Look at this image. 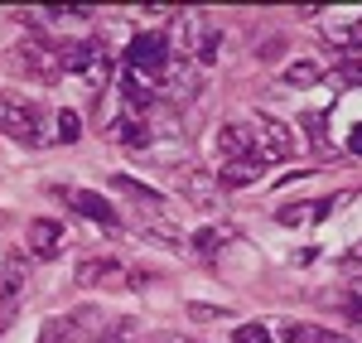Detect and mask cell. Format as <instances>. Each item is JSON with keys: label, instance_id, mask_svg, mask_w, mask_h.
Instances as JSON below:
<instances>
[{"label": "cell", "instance_id": "1", "mask_svg": "<svg viewBox=\"0 0 362 343\" xmlns=\"http://www.w3.org/2000/svg\"><path fill=\"white\" fill-rule=\"evenodd\" d=\"M169 49L184 58V63H194V68H213L218 63V49H223V29L213 25L208 15H184L179 29L169 34Z\"/></svg>", "mask_w": 362, "mask_h": 343}, {"label": "cell", "instance_id": "2", "mask_svg": "<svg viewBox=\"0 0 362 343\" xmlns=\"http://www.w3.org/2000/svg\"><path fill=\"white\" fill-rule=\"evenodd\" d=\"M0 136L34 150V145L49 141V116H44L39 102H29L20 92H0Z\"/></svg>", "mask_w": 362, "mask_h": 343}, {"label": "cell", "instance_id": "3", "mask_svg": "<svg viewBox=\"0 0 362 343\" xmlns=\"http://www.w3.org/2000/svg\"><path fill=\"white\" fill-rule=\"evenodd\" d=\"M126 68H131V78H150V83H165L169 73L179 68V58L169 49V34L165 29H145L131 39V49H126Z\"/></svg>", "mask_w": 362, "mask_h": 343}, {"label": "cell", "instance_id": "4", "mask_svg": "<svg viewBox=\"0 0 362 343\" xmlns=\"http://www.w3.org/2000/svg\"><path fill=\"white\" fill-rule=\"evenodd\" d=\"M218 150H223V165H242V170L261 174L271 160L261 155V145H256V131H251V121L242 126H223L218 131Z\"/></svg>", "mask_w": 362, "mask_h": 343}, {"label": "cell", "instance_id": "5", "mask_svg": "<svg viewBox=\"0 0 362 343\" xmlns=\"http://www.w3.org/2000/svg\"><path fill=\"white\" fill-rule=\"evenodd\" d=\"M251 131H256V145H261V155H266L271 165L295 155V136H290L285 121H276V116H251Z\"/></svg>", "mask_w": 362, "mask_h": 343}, {"label": "cell", "instance_id": "6", "mask_svg": "<svg viewBox=\"0 0 362 343\" xmlns=\"http://www.w3.org/2000/svg\"><path fill=\"white\" fill-rule=\"evenodd\" d=\"M58 68H68V73H78V78H92L97 68H107V49H102V39H73V44H63Z\"/></svg>", "mask_w": 362, "mask_h": 343}, {"label": "cell", "instance_id": "7", "mask_svg": "<svg viewBox=\"0 0 362 343\" xmlns=\"http://www.w3.org/2000/svg\"><path fill=\"white\" fill-rule=\"evenodd\" d=\"M25 286H29L25 252H5V257H0V315H10V310H15V300L25 295Z\"/></svg>", "mask_w": 362, "mask_h": 343}, {"label": "cell", "instance_id": "8", "mask_svg": "<svg viewBox=\"0 0 362 343\" xmlns=\"http://www.w3.org/2000/svg\"><path fill=\"white\" fill-rule=\"evenodd\" d=\"M58 252H63V223H54V218H34V223H29V257L54 261Z\"/></svg>", "mask_w": 362, "mask_h": 343}, {"label": "cell", "instance_id": "9", "mask_svg": "<svg viewBox=\"0 0 362 343\" xmlns=\"http://www.w3.org/2000/svg\"><path fill=\"white\" fill-rule=\"evenodd\" d=\"M324 39H329L334 49H362V10L329 15V25H324Z\"/></svg>", "mask_w": 362, "mask_h": 343}, {"label": "cell", "instance_id": "10", "mask_svg": "<svg viewBox=\"0 0 362 343\" xmlns=\"http://www.w3.org/2000/svg\"><path fill=\"white\" fill-rule=\"evenodd\" d=\"M10 63H15V73H25V78H39V83H54V78H58L54 63L39 54L34 44H15V49H10Z\"/></svg>", "mask_w": 362, "mask_h": 343}, {"label": "cell", "instance_id": "11", "mask_svg": "<svg viewBox=\"0 0 362 343\" xmlns=\"http://www.w3.org/2000/svg\"><path fill=\"white\" fill-rule=\"evenodd\" d=\"M68 203L83 213V218H92V223H102V228H116V208L102 194H92V189H73L68 194Z\"/></svg>", "mask_w": 362, "mask_h": 343}, {"label": "cell", "instance_id": "12", "mask_svg": "<svg viewBox=\"0 0 362 343\" xmlns=\"http://www.w3.org/2000/svg\"><path fill=\"white\" fill-rule=\"evenodd\" d=\"M121 276V261L116 257H87L83 266H78V286H107V281H116Z\"/></svg>", "mask_w": 362, "mask_h": 343}, {"label": "cell", "instance_id": "13", "mask_svg": "<svg viewBox=\"0 0 362 343\" xmlns=\"http://www.w3.org/2000/svg\"><path fill=\"white\" fill-rule=\"evenodd\" d=\"M334 208V199H319V203H290V208H280L276 218L285 223V228H300V223H309V218H324Z\"/></svg>", "mask_w": 362, "mask_h": 343}, {"label": "cell", "instance_id": "14", "mask_svg": "<svg viewBox=\"0 0 362 343\" xmlns=\"http://www.w3.org/2000/svg\"><path fill=\"white\" fill-rule=\"evenodd\" d=\"M280 339H285V343H343L338 334L319 329V324H300V319H295V324H285V329H280Z\"/></svg>", "mask_w": 362, "mask_h": 343}, {"label": "cell", "instance_id": "15", "mask_svg": "<svg viewBox=\"0 0 362 343\" xmlns=\"http://www.w3.org/2000/svg\"><path fill=\"white\" fill-rule=\"evenodd\" d=\"M319 78H324V68H319L314 58H295V63L285 68V83L290 87H314Z\"/></svg>", "mask_w": 362, "mask_h": 343}, {"label": "cell", "instance_id": "16", "mask_svg": "<svg viewBox=\"0 0 362 343\" xmlns=\"http://www.w3.org/2000/svg\"><path fill=\"white\" fill-rule=\"evenodd\" d=\"M136 339H140V324H136V319H112V324H107L92 343H136Z\"/></svg>", "mask_w": 362, "mask_h": 343}, {"label": "cell", "instance_id": "17", "mask_svg": "<svg viewBox=\"0 0 362 343\" xmlns=\"http://www.w3.org/2000/svg\"><path fill=\"white\" fill-rule=\"evenodd\" d=\"M73 329H78V319H49V324H44V329H39V343H68L73 339Z\"/></svg>", "mask_w": 362, "mask_h": 343}, {"label": "cell", "instance_id": "18", "mask_svg": "<svg viewBox=\"0 0 362 343\" xmlns=\"http://www.w3.org/2000/svg\"><path fill=\"white\" fill-rule=\"evenodd\" d=\"M232 343H276V339H271L266 324H242V329L232 334Z\"/></svg>", "mask_w": 362, "mask_h": 343}, {"label": "cell", "instance_id": "19", "mask_svg": "<svg viewBox=\"0 0 362 343\" xmlns=\"http://www.w3.org/2000/svg\"><path fill=\"white\" fill-rule=\"evenodd\" d=\"M218 242H223V232H218V228H203V232L194 237V247H198V252H213Z\"/></svg>", "mask_w": 362, "mask_h": 343}, {"label": "cell", "instance_id": "20", "mask_svg": "<svg viewBox=\"0 0 362 343\" xmlns=\"http://www.w3.org/2000/svg\"><path fill=\"white\" fill-rule=\"evenodd\" d=\"M58 131H63V141H78L83 126H78V116H73V112H63V116H58Z\"/></svg>", "mask_w": 362, "mask_h": 343}, {"label": "cell", "instance_id": "21", "mask_svg": "<svg viewBox=\"0 0 362 343\" xmlns=\"http://www.w3.org/2000/svg\"><path fill=\"white\" fill-rule=\"evenodd\" d=\"M348 150H353V155H362V121L348 131Z\"/></svg>", "mask_w": 362, "mask_h": 343}, {"label": "cell", "instance_id": "22", "mask_svg": "<svg viewBox=\"0 0 362 343\" xmlns=\"http://www.w3.org/2000/svg\"><path fill=\"white\" fill-rule=\"evenodd\" d=\"M343 78H348V83H362V63H358V58H353V63H343Z\"/></svg>", "mask_w": 362, "mask_h": 343}, {"label": "cell", "instance_id": "23", "mask_svg": "<svg viewBox=\"0 0 362 343\" xmlns=\"http://www.w3.org/2000/svg\"><path fill=\"white\" fill-rule=\"evenodd\" d=\"M155 343H189V339H155Z\"/></svg>", "mask_w": 362, "mask_h": 343}]
</instances>
